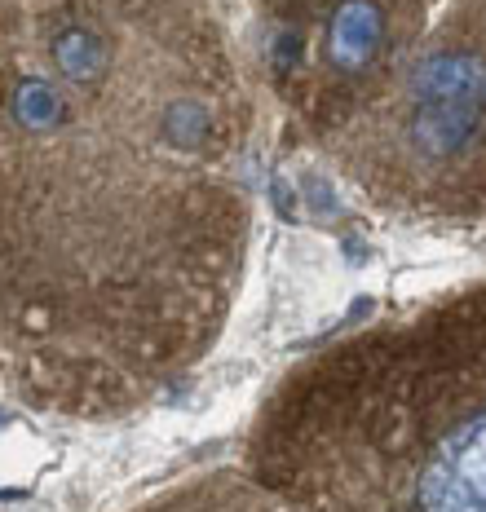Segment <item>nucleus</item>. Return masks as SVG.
<instances>
[{
    "mask_svg": "<svg viewBox=\"0 0 486 512\" xmlns=\"http://www.w3.org/2000/svg\"><path fill=\"white\" fill-rule=\"evenodd\" d=\"M252 473L305 508L486 512V283L292 371Z\"/></svg>",
    "mask_w": 486,
    "mask_h": 512,
    "instance_id": "nucleus-2",
    "label": "nucleus"
},
{
    "mask_svg": "<svg viewBox=\"0 0 486 512\" xmlns=\"http://www.w3.org/2000/svg\"><path fill=\"white\" fill-rule=\"evenodd\" d=\"M389 212H486V0H464L319 137Z\"/></svg>",
    "mask_w": 486,
    "mask_h": 512,
    "instance_id": "nucleus-3",
    "label": "nucleus"
},
{
    "mask_svg": "<svg viewBox=\"0 0 486 512\" xmlns=\"http://www.w3.org/2000/svg\"><path fill=\"white\" fill-rule=\"evenodd\" d=\"M217 40L62 5L5 40V367L27 402L120 415L221 336L252 204Z\"/></svg>",
    "mask_w": 486,
    "mask_h": 512,
    "instance_id": "nucleus-1",
    "label": "nucleus"
}]
</instances>
